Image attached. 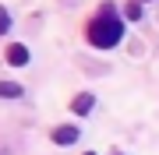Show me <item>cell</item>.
Instances as JSON below:
<instances>
[{
  "mask_svg": "<svg viewBox=\"0 0 159 155\" xmlns=\"http://www.w3.org/2000/svg\"><path fill=\"white\" fill-rule=\"evenodd\" d=\"M124 11H127V18H142V0H131Z\"/></svg>",
  "mask_w": 159,
  "mask_h": 155,
  "instance_id": "7",
  "label": "cell"
},
{
  "mask_svg": "<svg viewBox=\"0 0 159 155\" xmlns=\"http://www.w3.org/2000/svg\"><path fill=\"white\" fill-rule=\"evenodd\" d=\"M92 106H96V99H92V95H78V99H74V102H71V109H74V113H78V116H81V113H89Z\"/></svg>",
  "mask_w": 159,
  "mask_h": 155,
  "instance_id": "5",
  "label": "cell"
},
{
  "mask_svg": "<svg viewBox=\"0 0 159 155\" xmlns=\"http://www.w3.org/2000/svg\"><path fill=\"white\" fill-rule=\"evenodd\" d=\"M7 63H14V67H25V63H29V50H25L21 42H11V46H7Z\"/></svg>",
  "mask_w": 159,
  "mask_h": 155,
  "instance_id": "2",
  "label": "cell"
},
{
  "mask_svg": "<svg viewBox=\"0 0 159 155\" xmlns=\"http://www.w3.org/2000/svg\"><path fill=\"white\" fill-rule=\"evenodd\" d=\"M117 155H120V152H117Z\"/></svg>",
  "mask_w": 159,
  "mask_h": 155,
  "instance_id": "9",
  "label": "cell"
},
{
  "mask_svg": "<svg viewBox=\"0 0 159 155\" xmlns=\"http://www.w3.org/2000/svg\"><path fill=\"white\" fill-rule=\"evenodd\" d=\"M89 155H96V152H89Z\"/></svg>",
  "mask_w": 159,
  "mask_h": 155,
  "instance_id": "8",
  "label": "cell"
},
{
  "mask_svg": "<svg viewBox=\"0 0 159 155\" xmlns=\"http://www.w3.org/2000/svg\"><path fill=\"white\" fill-rule=\"evenodd\" d=\"M7 32H11V14L0 7V35H7Z\"/></svg>",
  "mask_w": 159,
  "mask_h": 155,
  "instance_id": "6",
  "label": "cell"
},
{
  "mask_svg": "<svg viewBox=\"0 0 159 155\" xmlns=\"http://www.w3.org/2000/svg\"><path fill=\"white\" fill-rule=\"evenodd\" d=\"M124 39V21L113 14V7H102V14H96L89 21V42L99 50H110Z\"/></svg>",
  "mask_w": 159,
  "mask_h": 155,
  "instance_id": "1",
  "label": "cell"
},
{
  "mask_svg": "<svg viewBox=\"0 0 159 155\" xmlns=\"http://www.w3.org/2000/svg\"><path fill=\"white\" fill-rule=\"evenodd\" d=\"M53 141L57 144H74L78 141V127H53Z\"/></svg>",
  "mask_w": 159,
  "mask_h": 155,
  "instance_id": "3",
  "label": "cell"
},
{
  "mask_svg": "<svg viewBox=\"0 0 159 155\" xmlns=\"http://www.w3.org/2000/svg\"><path fill=\"white\" fill-rule=\"evenodd\" d=\"M18 95H21L18 81H0V99H18Z\"/></svg>",
  "mask_w": 159,
  "mask_h": 155,
  "instance_id": "4",
  "label": "cell"
}]
</instances>
